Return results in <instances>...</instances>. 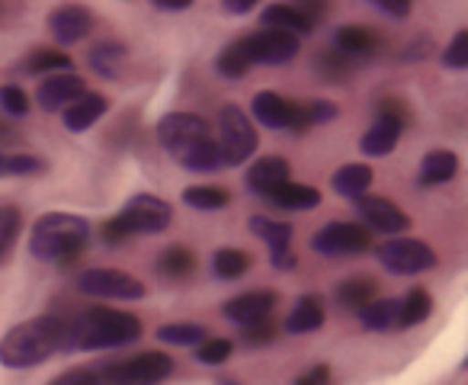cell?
<instances>
[{"instance_id": "obj_12", "label": "cell", "mask_w": 468, "mask_h": 385, "mask_svg": "<svg viewBox=\"0 0 468 385\" xmlns=\"http://www.w3.org/2000/svg\"><path fill=\"white\" fill-rule=\"evenodd\" d=\"M241 52L248 55L250 68L254 65H289L295 55L302 52V39L299 36L280 33V29H257V33L241 36Z\"/></svg>"}, {"instance_id": "obj_24", "label": "cell", "mask_w": 468, "mask_h": 385, "mask_svg": "<svg viewBox=\"0 0 468 385\" xmlns=\"http://www.w3.org/2000/svg\"><path fill=\"white\" fill-rule=\"evenodd\" d=\"M125 61H129V46L119 39H103V42H93L90 52H87V65L97 78L103 80H116L122 74Z\"/></svg>"}, {"instance_id": "obj_25", "label": "cell", "mask_w": 468, "mask_h": 385, "mask_svg": "<svg viewBox=\"0 0 468 385\" xmlns=\"http://www.w3.org/2000/svg\"><path fill=\"white\" fill-rule=\"evenodd\" d=\"M459 167H462V161L455 151H449V148L427 151V155L420 157V167H417V187H442V183L455 180Z\"/></svg>"}, {"instance_id": "obj_45", "label": "cell", "mask_w": 468, "mask_h": 385, "mask_svg": "<svg viewBox=\"0 0 468 385\" xmlns=\"http://www.w3.org/2000/svg\"><path fill=\"white\" fill-rule=\"evenodd\" d=\"M48 170V161L39 155H7V176H42Z\"/></svg>"}, {"instance_id": "obj_8", "label": "cell", "mask_w": 468, "mask_h": 385, "mask_svg": "<svg viewBox=\"0 0 468 385\" xmlns=\"http://www.w3.org/2000/svg\"><path fill=\"white\" fill-rule=\"evenodd\" d=\"M157 144L174 157L176 164L189 155L193 148H199L202 142L215 135L208 119L196 116V112H164L157 119Z\"/></svg>"}, {"instance_id": "obj_51", "label": "cell", "mask_w": 468, "mask_h": 385, "mask_svg": "<svg viewBox=\"0 0 468 385\" xmlns=\"http://www.w3.org/2000/svg\"><path fill=\"white\" fill-rule=\"evenodd\" d=\"M215 385H244L241 376H234V372H221V376H215Z\"/></svg>"}, {"instance_id": "obj_50", "label": "cell", "mask_w": 468, "mask_h": 385, "mask_svg": "<svg viewBox=\"0 0 468 385\" xmlns=\"http://www.w3.org/2000/svg\"><path fill=\"white\" fill-rule=\"evenodd\" d=\"M157 14H186L189 0H154Z\"/></svg>"}, {"instance_id": "obj_10", "label": "cell", "mask_w": 468, "mask_h": 385, "mask_svg": "<svg viewBox=\"0 0 468 385\" xmlns=\"http://www.w3.org/2000/svg\"><path fill=\"white\" fill-rule=\"evenodd\" d=\"M376 261L395 276H417L436 267L433 248L427 241H420V238H408V235L388 238V241L376 244Z\"/></svg>"}, {"instance_id": "obj_11", "label": "cell", "mask_w": 468, "mask_h": 385, "mask_svg": "<svg viewBox=\"0 0 468 385\" xmlns=\"http://www.w3.org/2000/svg\"><path fill=\"white\" fill-rule=\"evenodd\" d=\"M369 248H376V244H372V231L359 222H340V219H334V222L321 225L312 235V251L321 257H331V261L359 257Z\"/></svg>"}, {"instance_id": "obj_32", "label": "cell", "mask_w": 468, "mask_h": 385, "mask_svg": "<svg viewBox=\"0 0 468 385\" xmlns=\"http://www.w3.org/2000/svg\"><path fill=\"white\" fill-rule=\"evenodd\" d=\"M398 312H401V299H395V295H378V299L359 315V321H363L366 331L388 334V331H398Z\"/></svg>"}, {"instance_id": "obj_30", "label": "cell", "mask_w": 468, "mask_h": 385, "mask_svg": "<svg viewBox=\"0 0 468 385\" xmlns=\"http://www.w3.org/2000/svg\"><path fill=\"white\" fill-rule=\"evenodd\" d=\"M196 251L186 248V244H170V248H164L161 254H157L154 261V270L161 280L167 283H186L189 276L196 273Z\"/></svg>"}, {"instance_id": "obj_48", "label": "cell", "mask_w": 468, "mask_h": 385, "mask_svg": "<svg viewBox=\"0 0 468 385\" xmlns=\"http://www.w3.org/2000/svg\"><path fill=\"white\" fill-rule=\"evenodd\" d=\"M372 7H376L382 16H388V20H398V23L410 16V4H408V0H376Z\"/></svg>"}, {"instance_id": "obj_31", "label": "cell", "mask_w": 468, "mask_h": 385, "mask_svg": "<svg viewBox=\"0 0 468 385\" xmlns=\"http://www.w3.org/2000/svg\"><path fill=\"white\" fill-rule=\"evenodd\" d=\"M250 267H254V257L241 248H218L212 254V276L221 283L241 280V276L250 273Z\"/></svg>"}, {"instance_id": "obj_14", "label": "cell", "mask_w": 468, "mask_h": 385, "mask_svg": "<svg viewBox=\"0 0 468 385\" xmlns=\"http://www.w3.org/2000/svg\"><path fill=\"white\" fill-rule=\"evenodd\" d=\"M248 229L254 238L267 241L270 248V267L273 270H292L299 263L292 251V225L289 222H276L270 216H250L248 219Z\"/></svg>"}, {"instance_id": "obj_21", "label": "cell", "mask_w": 468, "mask_h": 385, "mask_svg": "<svg viewBox=\"0 0 468 385\" xmlns=\"http://www.w3.org/2000/svg\"><path fill=\"white\" fill-rule=\"evenodd\" d=\"M331 48H337L340 55H346V59L359 65V61H366V59H376L378 48H382V39H378L376 29L350 23V27H337V29H334Z\"/></svg>"}, {"instance_id": "obj_38", "label": "cell", "mask_w": 468, "mask_h": 385, "mask_svg": "<svg viewBox=\"0 0 468 385\" xmlns=\"http://www.w3.org/2000/svg\"><path fill=\"white\" fill-rule=\"evenodd\" d=\"M248 71H250V61H248V55L241 52V42L238 39L228 42V46L215 55V74H218V78L241 80V78H248Z\"/></svg>"}, {"instance_id": "obj_22", "label": "cell", "mask_w": 468, "mask_h": 385, "mask_svg": "<svg viewBox=\"0 0 468 385\" xmlns=\"http://www.w3.org/2000/svg\"><path fill=\"white\" fill-rule=\"evenodd\" d=\"M106 112H110V97L97 91H87L78 103H71L61 112V125H65L68 132H74V135H80V132H90Z\"/></svg>"}, {"instance_id": "obj_19", "label": "cell", "mask_w": 468, "mask_h": 385, "mask_svg": "<svg viewBox=\"0 0 468 385\" xmlns=\"http://www.w3.org/2000/svg\"><path fill=\"white\" fill-rule=\"evenodd\" d=\"M289 180H292V164L282 155H263L244 170V187L261 199H267L270 193H276Z\"/></svg>"}, {"instance_id": "obj_26", "label": "cell", "mask_w": 468, "mask_h": 385, "mask_svg": "<svg viewBox=\"0 0 468 385\" xmlns=\"http://www.w3.org/2000/svg\"><path fill=\"white\" fill-rule=\"evenodd\" d=\"M321 199H324L321 197V189L308 187V183L289 180V183H282L276 193H270L263 203L273 206V209H280V212H308V209H318Z\"/></svg>"}, {"instance_id": "obj_40", "label": "cell", "mask_w": 468, "mask_h": 385, "mask_svg": "<svg viewBox=\"0 0 468 385\" xmlns=\"http://www.w3.org/2000/svg\"><path fill=\"white\" fill-rule=\"evenodd\" d=\"M276 337H280V325L273 318H261L254 325L238 327V344L248 347V350H261V347L273 344Z\"/></svg>"}, {"instance_id": "obj_1", "label": "cell", "mask_w": 468, "mask_h": 385, "mask_svg": "<svg viewBox=\"0 0 468 385\" xmlns=\"http://www.w3.org/2000/svg\"><path fill=\"white\" fill-rule=\"evenodd\" d=\"M55 353H68V318L58 315H36L0 337V366L7 369H33Z\"/></svg>"}, {"instance_id": "obj_36", "label": "cell", "mask_w": 468, "mask_h": 385, "mask_svg": "<svg viewBox=\"0 0 468 385\" xmlns=\"http://www.w3.org/2000/svg\"><path fill=\"white\" fill-rule=\"evenodd\" d=\"M154 337L161 340V344H167V347H189V350H196V347H199L208 334H206V327H202L199 321H170V325L157 327Z\"/></svg>"}, {"instance_id": "obj_37", "label": "cell", "mask_w": 468, "mask_h": 385, "mask_svg": "<svg viewBox=\"0 0 468 385\" xmlns=\"http://www.w3.org/2000/svg\"><path fill=\"white\" fill-rule=\"evenodd\" d=\"M20 235H23V209L20 206H0V267L10 261Z\"/></svg>"}, {"instance_id": "obj_13", "label": "cell", "mask_w": 468, "mask_h": 385, "mask_svg": "<svg viewBox=\"0 0 468 385\" xmlns=\"http://www.w3.org/2000/svg\"><path fill=\"white\" fill-rule=\"evenodd\" d=\"M356 216L359 225L372 231V235H385V238H401L404 231L410 229V216L395 206L391 199L385 197H359L356 203Z\"/></svg>"}, {"instance_id": "obj_33", "label": "cell", "mask_w": 468, "mask_h": 385, "mask_svg": "<svg viewBox=\"0 0 468 385\" xmlns=\"http://www.w3.org/2000/svg\"><path fill=\"white\" fill-rule=\"evenodd\" d=\"M433 312V295L430 289L414 286L408 295H401V312H398V331H410V327L423 325Z\"/></svg>"}, {"instance_id": "obj_52", "label": "cell", "mask_w": 468, "mask_h": 385, "mask_svg": "<svg viewBox=\"0 0 468 385\" xmlns=\"http://www.w3.org/2000/svg\"><path fill=\"white\" fill-rule=\"evenodd\" d=\"M0 176H7V155L0 151Z\"/></svg>"}, {"instance_id": "obj_2", "label": "cell", "mask_w": 468, "mask_h": 385, "mask_svg": "<svg viewBox=\"0 0 468 385\" xmlns=\"http://www.w3.org/2000/svg\"><path fill=\"white\" fill-rule=\"evenodd\" d=\"M144 334L132 312L112 305H90L68 318V353L74 350H116L135 344Z\"/></svg>"}, {"instance_id": "obj_9", "label": "cell", "mask_w": 468, "mask_h": 385, "mask_svg": "<svg viewBox=\"0 0 468 385\" xmlns=\"http://www.w3.org/2000/svg\"><path fill=\"white\" fill-rule=\"evenodd\" d=\"M74 286L78 293L90 295V299H112V302H138L144 299V283L135 280L125 270H112V267H90L80 270L74 276Z\"/></svg>"}, {"instance_id": "obj_27", "label": "cell", "mask_w": 468, "mask_h": 385, "mask_svg": "<svg viewBox=\"0 0 468 385\" xmlns=\"http://www.w3.org/2000/svg\"><path fill=\"white\" fill-rule=\"evenodd\" d=\"M74 68V59L68 52L55 46H39L33 52H27L16 61V71L23 74H39V78H52V74H65Z\"/></svg>"}, {"instance_id": "obj_7", "label": "cell", "mask_w": 468, "mask_h": 385, "mask_svg": "<svg viewBox=\"0 0 468 385\" xmlns=\"http://www.w3.org/2000/svg\"><path fill=\"white\" fill-rule=\"evenodd\" d=\"M215 125H218V148L225 155L228 167H241L254 157L257 144V125L248 112L241 110L238 103H225L215 116Z\"/></svg>"}, {"instance_id": "obj_53", "label": "cell", "mask_w": 468, "mask_h": 385, "mask_svg": "<svg viewBox=\"0 0 468 385\" xmlns=\"http://www.w3.org/2000/svg\"><path fill=\"white\" fill-rule=\"evenodd\" d=\"M462 369H468V357H465V359H462Z\"/></svg>"}, {"instance_id": "obj_4", "label": "cell", "mask_w": 468, "mask_h": 385, "mask_svg": "<svg viewBox=\"0 0 468 385\" xmlns=\"http://www.w3.org/2000/svg\"><path fill=\"white\" fill-rule=\"evenodd\" d=\"M174 222V206L154 193H135L129 203L100 225V241L106 248H122L132 238H154L164 235Z\"/></svg>"}, {"instance_id": "obj_23", "label": "cell", "mask_w": 468, "mask_h": 385, "mask_svg": "<svg viewBox=\"0 0 468 385\" xmlns=\"http://www.w3.org/2000/svg\"><path fill=\"white\" fill-rule=\"evenodd\" d=\"M376 299H378V283L369 280V276H346V280H340L334 286V302L344 312L363 315Z\"/></svg>"}, {"instance_id": "obj_29", "label": "cell", "mask_w": 468, "mask_h": 385, "mask_svg": "<svg viewBox=\"0 0 468 385\" xmlns=\"http://www.w3.org/2000/svg\"><path fill=\"white\" fill-rule=\"evenodd\" d=\"M372 180H376V174H372L369 164H344V167L334 170L331 176V189L337 193L340 199H350V203H356L359 197H366L372 187Z\"/></svg>"}, {"instance_id": "obj_5", "label": "cell", "mask_w": 468, "mask_h": 385, "mask_svg": "<svg viewBox=\"0 0 468 385\" xmlns=\"http://www.w3.org/2000/svg\"><path fill=\"white\" fill-rule=\"evenodd\" d=\"M103 369V385H164L174 376L176 363L164 350H144L135 357L100 363Z\"/></svg>"}, {"instance_id": "obj_15", "label": "cell", "mask_w": 468, "mask_h": 385, "mask_svg": "<svg viewBox=\"0 0 468 385\" xmlns=\"http://www.w3.org/2000/svg\"><path fill=\"white\" fill-rule=\"evenodd\" d=\"M261 23V29H280V33L302 39V36L318 29L321 7H314V4H270V7H263Z\"/></svg>"}, {"instance_id": "obj_18", "label": "cell", "mask_w": 468, "mask_h": 385, "mask_svg": "<svg viewBox=\"0 0 468 385\" xmlns=\"http://www.w3.org/2000/svg\"><path fill=\"white\" fill-rule=\"evenodd\" d=\"M276 302H280L276 289H248V293H241V295H231V299L221 305V315H225L234 327H244L261 318H270Z\"/></svg>"}, {"instance_id": "obj_47", "label": "cell", "mask_w": 468, "mask_h": 385, "mask_svg": "<svg viewBox=\"0 0 468 385\" xmlns=\"http://www.w3.org/2000/svg\"><path fill=\"white\" fill-rule=\"evenodd\" d=\"M292 385H334V369L327 363H318L302 372V376H295Z\"/></svg>"}, {"instance_id": "obj_42", "label": "cell", "mask_w": 468, "mask_h": 385, "mask_svg": "<svg viewBox=\"0 0 468 385\" xmlns=\"http://www.w3.org/2000/svg\"><path fill=\"white\" fill-rule=\"evenodd\" d=\"M299 110H302V119H305L308 129H314V125H331L334 119L340 116V106L334 103V100H327V97L299 103Z\"/></svg>"}, {"instance_id": "obj_39", "label": "cell", "mask_w": 468, "mask_h": 385, "mask_svg": "<svg viewBox=\"0 0 468 385\" xmlns=\"http://www.w3.org/2000/svg\"><path fill=\"white\" fill-rule=\"evenodd\" d=\"M353 71H356V61H350L346 55H340L337 48H324V52L314 59V74H321V78L331 80V84L346 80Z\"/></svg>"}, {"instance_id": "obj_28", "label": "cell", "mask_w": 468, "mask_h": 385, "mask_svg": "<svg viewBox=\"0 0 468 385\" xmlns=\"http://www.w3.org/2000/svg\"><path fill=\"white\" fill-rule=\"evenodd\" d=\"M324 299H321L318 293H305L299 302L292 305V312L286 315V331L295 334V337H302V334H314L324 327Z\"/></svg>"}, {"instance_id": "obj_35", "label": "cell", "mask_w": 468, "mask_h": 385, "mask_svg": "<svg viewBox=\"0 0 468 385\" xmlns=\"http://www.w3.org/2000/svg\"><path fill=\"white\" fill-rule=\"evenodd\" d=\"M183 170H189V174H218V170H225V155H221L218 148V138H208V142H202L199 148H193L186 157L180 161Z\"/></svg>"}, {"instance_id": "obj_46", "label": "cell", "mask_w": 468, "mask_h": 385, "mask_svg": "<svg viewBox=\"0 0 468 385\" xmlns=\"http://www.w3.org/2000/svg\"><path fill=\"white\" fill-rule=\"evenodd\" d=\"M48 385H103V369L97 366H74L52 379Z\"/></svg>"}, {"instance_id": "obj_41", "label": "cell", "mask_w": 468, "mask_h": 385, "mask_svg": "<svg viewBox=\"0 0 468 385\" xmlns=\"http://www.w3.org/2000/svg\"><path fill=\"white\" fill-rule=\"evenodd\" d=\"M231 353H234L231 337H206L193 350V357H196V363H202V366H221L231 359Z\"/></svg>"}, {"instance_id": "obj_6", "label": "cell", "mask_w": 468, "mask_h": 385, "mask_svg": "<svg viewBox=\"0 0 468 385\" xmlns=\"http://www.w3.org/2000/svg\"><path fill=\"white\" fill-rule=\"evenodd\" d=\"M408 103L398 97H382L376 103V119H372V125L359 138V151L366 157H388L398 148V142H401V132L408 129Z\"/></svg>"}, {"instance_id": "obj_20", "label": "cell", "mask_w": 468, "mask_h": 385, "mask_svg": "<svg viewBox=\"0 0 468 385\" xmlns=\"http://www.w3.org/2000/svg\"><path fill=\"white\" fill-rule=\"evenodd\" d=\"M292 112H295V103H289L282 93L261 91V93H254V100H250L248 116L254 119V125H263V129H270V132H289Z\"/></svg>"}, {"instance_id": "obj_3", "label": "cell", "mask_w": 468, "mask_h": 385, "mask_svg": "<svg viewBox=\"0 0 468 385\" xmlns=\"http://www.w3.org/2000/svg\"><path fill=\"white\" fill-rule=\"evenodd\" d=\"M90 244V222L74 212H46L33 222L29 231V254L39 263L68 267L78 261Z\"/></svg>"}, {"instance_id": "obj_17", "label": "cell", "mask_w": 468, "mask_h": 385, "mask_svg": "<svg viewBox=\"0 0 468 385\" xmlns=\"http://www.w3.org/2000/svg\"><path fill=\"white\" fill-rule=\"evenodd\" d=\"M90 91L87 80L74 71H65V74H52V78H42L39 87H36V103L39 110L46 112H65L71 103H78L84 93Z\"/></svg>"}, {"instance_id": "obj_34", "label": "cell", "mask_w": 468, "mask_h": 385, "mask_svg": "<svg viewBox=\"0 0 468 385\" xmlns=\"http://www.w3.org/2000/svg\"><path fill=\"white\" fill-rule=\"evenodd\" d=\"M180 199L196 212H218L231 203V193L225 187H215V183H196V187L183 189Z\"/></svg>"}, {"instance_id": "obj_49", "label": "cell", "mask_w": 468, "mask_h": 385, "mask_svg": "<svg viewBox=\"0 0 468 385\" xmlns=\"http://www.w3.org/2000/svg\"><path fill=\"white\" fill-rule=\"evenodd\" d=\"M221 10H225L228 16H248L250 10H254V0H225Z\"/></svg>"}, {"instance_id": "obj_16", "label": "cell", "mask_w": 468, "mask_h": 385, "mask_svg": "<svg viewBox=\"0 0 468 385\" xmlns=\"http://www.w3.org/2000/svg\"><path fill=\"white\" fill-rule=\"evenodd\" d=\"M90 33H93V14L87 7H80V4H61V7H55L48 14V36L58 42L61 52L84 42Z\"/></svg>"}, {"instance_id": "obj_43", "label": "cell", "mask_w": 468, "mask_h": 385, "mask_svg": "<svg viewBox=\"0 0 468 385\" xmlns=\"http://www.w3.org/2000/svg\"><path fill=\"white\" fill-rule=\"evenodd\" d=\"M29 106H33V100H29V93L20 84L0 87V110L7 112L10 119H23L29 112Z\"/></svg>"}, {"instance_id": "obj_44", "label": "cell", "mask_w": 468, "mask_h": 385, "mask_svg": "<svg viewBox=\"0 0 468 385\" xmlns=\"http://www.w3.org/2000/svg\"><path fill=\"white\" fill-rule=\"evenodd\" d=\"M442 68L449 71H468V29H459L442 48Z\"/></svg>"}]
</instances>
